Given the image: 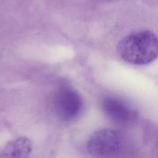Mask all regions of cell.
I'll return each mask as SVG.
<instances>
[{
    "label": "cell",
    "instance_id": "cell-1",
    "mask_svg": "<svg viewBox=\"0 0 158 158\" xmlns=\"http://www.w3.org/2000/svg\"><path fill=\"white\" fill-rule=\"evenodd\" d=\"M117 52L123 60L129 64H148L157 57V38L153 32L148 30L130 34L118 43Z\"/></svg>",
    "mask_w": 158,
    "mask_h": 158
},
{
    "label": "cell",
    "instance_id": "cell-4",
    "mask_svg": "<svg viewBox=\"0 0 158 158\" xmlns=\"http://www.w3.org/2000/svg\"><path fill=\"white\" fill-rule=\"evenodd\" d=\"M101 109L110 119L119 123L128 122L134 116L131 107L126 102L116 97L104 98L101 101Z\"/></svg>",
    "mask_w": 158,
    "mask_h": 158
},
{
    "label": "cell",
    "instance_id": "cell-3",
    "mask_svg": "<svg viewBox=\"0 0 158 158\" xmlns=\"http://www.w3.org/2000/svg\"><path fill=\"white\" fill-rule=\"evenodd\" d=\"M54 111L62 121L77 118L83 109V100L80 94L70 86H62L56 92L54 99Z\"/></svg>",
    "mask_w": 158,
    "mask_h": 158
},
{
    "label": "cell",
    "instance_id": "cell-2",
    "mask_svg": "<svg viewBox=\"0 0 158 158\" xmlns=\"http://www.w3.org/2000/svg\"><path fill=\"white\" fill-rule=\"evenodd\" d=\"M121 135L110 128H102L93 133L86 143L88 153L96 158H111L121 150Z\"/></svg>",
    "mask_w": 158,
    "mask_h": 158
},
{
    "label": "cell",
    "instance_id": "cell-5",
    "mask_svg": "<svg viewBox=\"0 0 158 158\" xmlns=\"http://www.w3.org/2000/svg\"><path fill=\"white\" fill-rule=\"evenodd\" d=\"M32 143L26 136H20L9 141L0 152L1 158H29Z\"/></svg>",
    "mask_w": 158,
    "mask_h": 158
}]
</instances>
